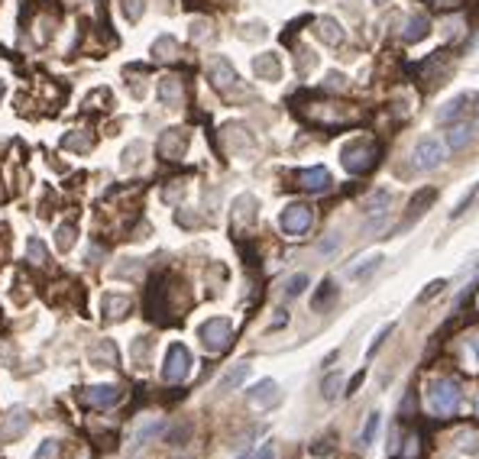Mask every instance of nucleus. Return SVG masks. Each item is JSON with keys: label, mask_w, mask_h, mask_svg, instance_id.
Segmentation results:
<instances>
[{"label": "nucleus", "mask_w": 479, "mask_h": 459, "mask_svg": "<svg viewBox=\"0 0 479 459\" xmlns=\"http://www.w3.org/2000/svg\"><path fill=\"white\" fill-rule=\"evenodd\" d=\"M457 404H460V388H457L453 378H434V382L428 385V408H431L434 414L447 417V414L457 411Z\"/></svg>", "instance_id": "nucleus-1"}, {"label": "nucleus", "mask_w": 479, "mask_h": 459, "mask_svg": "<svg viewBox=\"0 0 479 459\" xmlns=\"http://www.w3.org/2000/svg\"><path fill=\"white\" fill-rule=\"evenodd\" d=\"M373 165H376V146L369 140H357L343 149V169H347L350 175H363V172H369Z\"/></svg>", "instance_id": "nucleus-2"}, {"label": "nucleus", "mask_w": 479, "mask_h": 459, "mask_svg": "<svg viewBox=\"0 0 479 459\" xmlns=\"http://www.w3.org/2000/svg\"><path fill=\"white\" fill-rule=\"evenodd\" d=\"M230 333H234V327H230L227 317H211L207 324H201V330H197V337H201L207 353H224L227 343H230Z\"/></svg>", "instance_id": "nucleus-3"}, {"label": "nucleus", "mask_w": 479, "mask_h": 459, "mask_svg": "<svg viewBox=\"0 0 479 459\" xmlns=\"http://www.w3.org/2000/svg\"><path fill=\"white\" fill-rule=\"evenodd\" d=\"M188 372H191V353L181 347V343L169 347L165 366H162V378H165V382H181V378H188Z\"/></svg>", "instance_id": "nucleus-4"}, {"label": "nucleus", "mask_w": 479, "mask_h": 459, "mask_svg": "<svg viewBox=\"0 0 479 459\" xmlns=\"http://www.w3.org/2000/svg\"><path fill=\"white\" fill-rule=\"evenodd\" d=\"M444 156H447L444 142L434 140V136H428V140H421L418 146H414V169H437V165L444 162Z\"/></svg>", "instance_id": "nucleus-5"}, {"label": "nucleus", "mask_w": 479, "mask_h": 459, "mask_svg": "<svg viewBox=\"0 0 479 459\" xmlns=\"http://www.w3.org/2000/svg\"><path fill=\"white\" fill-rule=\"evenodd\" d=\"M279 224H282L285 233L301 236L311 226V207L308 204H291V207H285L282 217H279Z\"/></svg>", "instance_id": "nucleus-6"}, {"label": "nucleus", "mask_w": 479, "mask_h": 459, "mask_svg": "<svg viewBox=\"0 0 479 459\" xmlns=\"http://www.w3.org/2000/svg\"><path fill=\"white\" fill-rule=\"evenodd\" d=\"M29 431V411L26 408H10L3 417H0V437L3 440H17Z\"/></svg>", "instance_id": "nucleus-7"}, {"label": "nucleus", "mask_w": 479, "mask_h": 459, "mask_svg": "<svg viewBox=\"0 0 479 459\" xmlns=\"http://www.w3.org/2000/svg\"><path fill=\"white\" fill-rule=\"evenodd\" d=\"M81 401L91 404V408H111V404L120 401V388L117 385H95L81 394Z\"/></svg>", "instance_id": "nucleus-8"}, {"label": "nucleus", "mask_w": 479, "mask_h": 459, "mask_svg": "<svg viewBox=\"0 0 479 459\" xmlns=\"http://www.w3.org/2000/svg\"><path fill=\"white\" fill-rule=\"evenodd\" d=\"M185 146H188V133L185 130H169L159 140V152L165 156V159H181Z\"/></svg>", "instance_id": "nucleus-9"}, {"label": "nucleus", "mask_w": 479, "mask_h": 459, "mask_svg": "<svg viewBox=\"0 0 479 459\" xmlns=\"http://www.w3.org/2000/svg\"><path fill=\"white\" fill-rule=\"evenodd\" d=\"M211 81H214V87H220V91H230V87L236 85L234 65H230L227 58H214V62H211Z\"/></svg>", "instance_id": "nucleus-10"}, {"label": "nucleus", "mask_w": 479, "mask_h": 459, "mask_svg": "<svg viewBox=\"0 0 479 459\" xmlns=\"http://www.w3.org/2000/svg\"><path fill=\"white\" fill-rule=\"evenodd\" d=\"M275 401H279V385H275L273 378H263V382L250 392V404H256V408H273Z\"/></svg>", "instance_id": "nucleus-11"}, {"label": "nucleus", "mask_w": 479, "mask_h": 459, "mask_svg": "<svg viewBox=\"0 0 479 459\" xmlns=\"http://www.w3.org/2000/svg\"><path fill=\"white\" fill-rule=\"evenodd\" d=\"M447 65H450V56H447V52H437V56H431V62H424V78L431 81V87L444 85Z\"/></svg>", "instance_id": "nucleus-12"}, {"label": "nucleus", "mask_w": 479, "mask_h": 459, "mask_svg": "<svg viewBox=\"0 0 479 459\" xmlns=\"http://www.w3.org/2000/svg\"><path fill=\"white\" fill-rule=\"evenodd\" d=\"M428 29H431L428 17H421V13H412V17L402 23V39H405V42H418V39L428 36Z\"/></svg>", "instance_id": "nucleus-13"}, {"label": "nucleus", "mask_w": 479, "mask_h": 459, "mask_svg": "<svg viewBox=\"0 0 479 459\" xmlns=\"http://www.w3.org/2000/svg\"><path fill=\"white\" fill-rule=\"evenodd\" d=\"M298 181H301V187H308V191H324V187H330V175H327V169H320V165L298 172Z\"/></svg>", "instance_id": "nucleus-14"}, {"label": "nucleus", "mask_w": 479, "mask_h": 459, "mask_svg": "<svg viewBox=\"0 0 479 459\" xmlns=\"http://www.w3.org/2000/svg\"><path fill=\"white\" fill-rule=\"evenodd\" d=\"M101 308H104V314H107V320H120V317H127V310H130V298H127V294H104Z\"/></svg>", "instance_id": "nucleus-15"}, {"label": "nucleus", "mask_w": 479, "mask_h": 459, "mask_svg": "<svg viewBox=\"0 0 479 459\" xmlns=\"http://www.w3.org/2000/svg\"><path fill=\"white\" fill-rule=\"evenodd\" d=\"M91 362L97 369H113L117 366V347H113L111 340H101L95 349H91Z\"/></svg>", "instance_id": "nucleus-16"}, {"label": "nucleus", "mask_w": 479, "mask_h": 459, "mask_svg": "<svg viewBox=\"0 0 479 459\" xmlns=\"http://www.w3.org/2000/svg\"><path fill=\"white\" fill-rule=\"evenodd\" d=\"M470 101H473L470 94H457L453 101H447L441 110H437V120L450 123V120H457V117H463V110H466V103H470Z\"/></svg>", "instance_id": "nucleus-17"}, {"label": "nucleus", "mask_w": 479, "mask_h": 459, "mask_svg": "<svg viewBox=\"0 0 479 459\" xmlns=\"http://www.w3.org/2000/svg\"><path fill=\"white\" fill-rule=\"evenodd\" d=\"M159 101L165 107H179L181 103V81L179 78H162L159 81Z\"/></svg>", "instance_id": "nucleus-18"}, {"label": "nucleus", "mask_w": 479, "mask_h": 459, "mask_svg": "<svg viewBox=\"0 0 479 459\" xmlns=\"http://www.w3.org/2000/svg\"><path fill=\"white\" fill-rule=\"evenodd\" d=\"M318 36L324 39L327 46H340V42H343V29H340L337 19L324 17V19H318Z\"/></svg>", "instance_id": "nucleus-19"}, {"label": "nucleus", "mask_w": 479, "mask_h": 459, "mask_svg": "<svg viewBox=\"0 0 479 459\" xmlns=\"http://www.w3.org/2000/svg\"><path fill=\"white\" fill-rule=\"evenodd\" d=\"M253 72L259 78H269V81H275V78L282 75V68H279V58L275 56H259L253 62Z\"/></svg>", "instance_id": "nucleus-20"}, {"label": "nucleus", "mask_w": 479, "mask_h": 459, "mask_svg": "<svg viewBox=\"0 0 479 459\" xmlns=\"http://www.w3.org/2000/svg\"><path fill=\"white\" fill-rule=\"evenodd\" d=\"M246 375H250V366L246 362H236L230 372L220 378V385H217V392H230V388H236V385H243L246 382Z\"/></svg>", "instance_id": "nucleus-21"}, {"label": "nucleus", "mask_w": 479, "mask_h": 459, "mask_svg": "<svg viewBox=\"0 0 479 459\" xmlns=\"http://www.w3.org/2000/svg\"><path fill=\"white\" fill-rule=\"evenodd\" d=\"M162 431H165V424H162L159 417H152L149 424H143L140 431H136V437H133V447H146V443L156 440V437H159Z\"/></svg>", "instance_id": "nucleus-22"}, {"label": "nucleus", "mask_w": 479, "mask_h": 459, "mask_svg": "<svg viewBox=\"0 0 479 459\" xmlns=\"http://www.w3.org/2000/svg\"><path fill=\"white\" fill-rule=\"evenodd\" d=\"M453 443H457V450H460V453H479V433H476V431H470V427H463V431H457Z\"/></svg>", "instance_id": "nucleus-23"}, {"label": "nucleus", "mask_w": 479, "mask_h": 459, "mask_svg": "<svg viewBox=\"0 0 479 459\" xmlns=\"http://www.w3.org/2000/svg\"><path fill=\"white\" fill-rule=\"evenodd\" d=\"M470 140H473V126H453V130L447 133V146H450V149H463Z\"/></svg>", "instance_id": "nucleus-24"}, {"label": "nucleus", "mask_w": 479, "mask_h": 459, "mask_svg": "<svg viewBox=\"0 0 479 459\" xmlns=\"http://www.w3.org/2000/svg\"><path fill=\"white\" fill-rule=\"evenodd\" d=\"M175 52H179V46H175V39L172 36L156 39V46H152V56L156 58H175Z\"/></svg>", "instance_id": "nucleus-25"}, {"label": "nucleus", "mask_w": 479, "mask_h": 459, "mask_svg": "<svg viewBox=\"0 0 479 459\" xmlns=\"http://www.w3.org/2000/svg\"><path fill=\"white\" fill-rule=\"evenodd\" d=\"M143 156H146V146H143V142H133L130 149L123 152V169H136L143 162Z\"/></svg>", "instance_id": "nucleus-26"}, {"label": "nucleus", "mask_w": 479, "mask_h": 459, "mask_svg": "<svg viewBox=\"0 0 479 459\" xmlns=\"http://www.w3.org/2000/svg\"><path fill=\"white\" fill-rule=\"evenodd\" d=\"M26 256H29V262L33 265H46V246H42V240H29L26 243Z\"/></svg>", "instance_id": "nucleus-27"}, {"label": "nucleus", "mask_w": 479, "mask_h": 459, "mask_svg": "<svg viewBox=\"0 0 479 459\" xmlns=\"http://www.w3.org/2000/svg\"><path fill=\"white\" fill-rule=\"evenodd\" d=\"M56 246L62 249V253H68V249L75 246V226H58V233H56Z\"/></svg>", "instance_id": "nucleus-28"}, {"label": "nucleus", "mask_w": 479, "mask_h": 459, "mask_svg": "<svg viewBox=\"0 0 479 459\" xmlns=\"http://www.w3.org/2000/svg\"><path fill=\"white\" fill-rule=\"evenodd\" d=\"M379 262H382L379 256H366V259H363L357 269H350V278H363V275H369L373 269H379Z\"/></svg>", "instance_id": "nucleus-29"}, {"label": "nucleus", "mask_w": 479, "mask_h": 459, "mask_svg": "<svg viewBox=\"0 0 479 459\" xmlns=\"http://www.w3.org/2000/svg\"><path fill=\"white\" fill-rule=\"evenodd\" d=\"M340 375H327V378H324V385H320V394H324V398H327V401H334V398H337L340 394Z\"/></svg>", "instance_id": "nucleus-30"}, {"label": "nucleus", "mask_w": 479, "mask_h": 459, "mask_svg": "<svg viewBox=\"0 0 479 459\" xmlns=\"http://www.w3.org/2000/svg\"><path fill=\"white\" fill-rule=\"evenodd\" d=\"M305 288H308V275L298 272V275H291V278H289V285H285V294H289V298H295V294H301Z\"/></svg>", "instance_id": "nucleus-31"}, {"label": "nucleus", "mask_w": 479, "mask_h": 459, "mask_svg": "<svg viewBox=\"0 0 479 459\" xmlns=\"http://www.w3.org/2000/svg\"><path fill=\"white\" fill-rule=\"evenodd\" d=\"M379 427V414H369L366 417V427H363V433H359V447H369L373 443V433H376Z\"/></svg>", "instance_id": "nucleus-32"}, {"label": "nucleus", "mask_w": 479, "mask_h": 459, "mask_svg": "<svg viewBox=\"0 0 479 459\" xmlns=\"http://www.w3.org/2000/svg\"><path fill=\"white\" fill-rule=\"evenodd\" d=\"M428 201H434V191H421V194L414 197V201H412V207H408V224H412L414 217L421 214V207L428 204Z\"/></svg>", "instance_id": "nucleus-33"}, {"label": "nucleus", "mask_w": 479, "mask_h": 459, "mask_svg": "<svg viewBox=\"0 0 479 459\" xmlns=\"http://www.w3.org/2000/svg\"><path fill=\"white\" fill-rule=\"evenodd\" d=\"M253 210H256L253 197H240L236 201V220H253Z\"/></svg>", "instance_id": "nucleus-34"}, {"label": "nucleus", "mask_w": 479, "mask_h": 459, "mask_svg": "<svg viewBox=\"0 0 479 459\" xmlns=\"http://www.w3.org/2000/svg\"><path fill=\"white\" fill-rule=\"evenodd\" d=\"M389 201H392V194H389V191H379V194L366 204V210H369V214H385V207H389Z\"/></svg>", "instance_id": "nucleus-35"}, {"label": "nucleus", "mask_w": 479, "mask_h": 459, "mask_svg": "<svg viewBox=\"0 0 479 459\" xmlns=\"http://www.w3.org/2000/svg\"><path fill=\"white\" fill-rule=\"evenodd\" d=\"M65 149L88 152V149H91V136H65Z\"/></svg>", "instance_id": "nucleus-36"}, {"label": "nucleus", "mask_w": 479, "mask_h": 459, "mask_svg": "<svg viewBox=\"0 0 479 459\" xmlns=\"http://www.w3.org/2000/svg\"><path fill=\"white\" fill-rule=\"evenodd\" d=\"M56 456H58V443L56 440H46L36 453V459H56Z\"/></svg>", "instance_id": "nucleus-37"}, {"label": "nucleus", "mask_w": 479, "mask_h": 459, "mask_svg": "<svg viewBox=\"0 0 479 459\" xmlns=\"http://www.w3.org/2000/svg\"><path fill=\"white\" fill-rule=\"evenodd\" d=\"M123 13L130 19H140V13H143V0H123Z\"/></svg>", "instance_id": "nucleus-38"}, {"label": "nucleus", "mask_w": 479, "mask_h": 459, "mask_svg": "<svg viewBox=\"0 0 479 459\" xmlns=\"http://www.w3.org/2000/svg\"><path fill=\"white\" fill-rule=\"evenodd\" d=\"M441 288H444V281H431V285H428V288L421 291V298H418V304H424V301L437 298V294H441Z\"/></svg>", "instance_id": "nucleus-39"}, {"label": "nucleus", "mask_w": 479, "mask_h": 459, "mask_svg": "<svg viewBox=\"0 0 479 459\" xmlns=\"http://www.w3.org/2000/svg\"><path fill=\"white\" fill-rule=\"evenodd\" d=\"M207 36H211V23L197 19L195 26H191V39H197V42H201V39H207Z\"/></svg>", "instance_id": "nucleus-40"}, {"label": "nucleus", "mask_w": 479, "mask_h": 459, "mask_svg": "<svg viewBox=\"0 0 479 459\" xmlns=\"http://www.w3.org/2000/svg\"><path fill=\"white\" fill-rule=\"evenodd\" d=\"M320 288H324V291H320L318 298H314V308H320L324 301H330V298H334V294H337V291H334V281H324Z\"/></svg>", "instance_id": "nucleus-41"}, {"label": "nucleus", "mask_w": 479, "mask_h": 459, "mask_svg": "<svg viewBox=\"0 0 479 459\" xmlns=\"http://www.w3.org/2000/svg\"><path fill=\"white\" fill-rule=\"evenodd\" d=\"M243 459H275V447L273 443H263V450H256L253 456H243Z\"/></svg>", "instance_id": "nucleus-42"}, {"label": "nucleus", "mask_w": 479, "mask_h": 459, "mask_svg": "<svg viewBox=\"0 0 479 459\" xmlns=\"http://www.w3.org/2000/svg\"><path fill=\"white\" fill-rule=\"evenodd\" d=\"M392 330H395V327H392V324H385V327H382V333H379V337H376V343H373V347H369V356H373V353H376V349H379V347H382V340H385V337H389V333H392Z\"/></svg>", "instance_id": "nucleus-43"}, {"label": "nucleus", "mask_w": 479, "mask_h": 459, "mask_svg": "<svg viewBox=\"0 0 479 459\" xmlns=\"http://www.w3.org/2000/svg\"><path fill=\"white\" fill-rule=\"evenodd\" d=\"M240 36H243V39H259V36H266V33H263V26H256V23H253V26H243Z\"/></svg>", "instance_id": "nucleus-44"}, {"label": "nucleus", "mask_w": 479, "mask_h": 459, "mask_svg": "<svg viewBox=\"0 0 479 459\" xmlns=\"http://www.w3.org/2000/svg\"><path fill=\"white\" fill-rule=\"evenodd\" d=\"M327 87H330V91H340V87H343V75L330 72V75H327Z\"/></svg>", "instance_id": "nucleus-45"}, {"label": "nucleus", "mask_w": 479, "mask_h": 459, "mask_svg": "<svg viewBox=\"0 0 479 459\" xmlns=\"http://www.w3.org/2000/svg\"><path fill=\"white\" fill-rule=\"evenodd\" d=\"M337 246H340V236H334V240H327V243H320V253L330 256L334 249H337Z\"/></svg>", "instance_id": "nucleus-46"}, {"label": "nucleus", "mask_w": 479, "mask_h": 459, "mask_svg": "<svg viewBox=\"0 0 479 459\" xmlns=\"http://www.w3.org/2000/svg\"><path fill=\"white\" fill-rule=\"evenodd\" d=\"M470 349H473V356H476V362H479V333H473L470 337Z\"/></svg>", "instance_id": "nucleus-47"}, {"label": "nucleus", "mask_w": 479, "mask_h": 459, "mask_svg": "<svg viewBox=\"0 0 479 459\" xmlns=\"http://www.w3.org/2000/svg\"><path fill=\"white\" fill-rule=\"evenodd\" d=\"M431 3H434V7H450L453 0H431Z\"/></svg>", "instance_id": "nucleus-48"}, {"label": "nucleus", "mask_w": 479, "mask_h": 459, "mask_svg": "<svg viewBox=\"0 0 479 459\" xmlns=\"http://www.w3.org/2000/svg\"><path fill=\"white\" fill-rule=\"evenodd\" d=\"M476 126H479V107H476Z\"/></svg>", "instance_id": "nucleus-49"}, {"label": "nucleus", "mask_w": 479, "mask_h": 459, "mask_svg": "<svg viewBox=\"0 0 479 459\" xmlns=\"http://www.w3.org/2000/svg\"><path fill=\"white\" fill-rule=\"evenodd\" d=\"M476 414H479V394H476Z\"/></svg>", "instance_id": "nucleus-50"}, {"label": "nucleus", "mask_w": 479, "mask_h": 459, "mask_svg": "<svg viewBox=\"0 0 479 459\" xmlns=\"http://www.w3.org/2000/svg\"><path fill=\"white\" fill-rule=\"evenodd\" d=\"M376 3H389V0H376Z\"/></svg>", "instance_id": "nucleus-51"}, {"label": "nucleus", "mask_w": 479, "mask_h": 459, "mask_svg": "<svg viewBox=\"0 0 479 459\" xmlns=\"http://www.w3.org/2000/svg\"><path fill=\"white\" fill-rule=\"evenodd\" d=\"M0 94H3V81H0Z\"/></svg>", "instance_id": "nucleus-52"}]
</instances>
